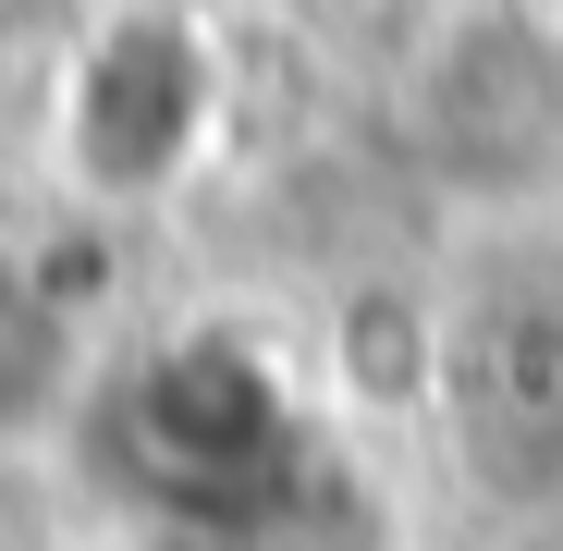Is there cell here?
I'll return each instance as SVG.
<instances>
[{"label": "cell", "mask_w": 563, "mask_h": 551, "mask_svg": "<svg viewBox=\"0 0 563 551\" xmlns=\"http://www.w3.org/2000/svg\"><path fill=\"white\" fill-rule=\"evenodd\" d=\"M86 393V331L37 269L0 257V441H37L62 405Z\"/></svg>", "instance_id": "obj_2"}, {"label": "cell", "mask_w": 563, "mask_h": 551, "mask_svg": "<svg viewBox=\"0 0 563 551\" xmlns=\"http://www.w3.org/2000/svg\"><path fill=\"white\" fill-rule=\"evenodd\" d=\"M159 37L172 25H111L99 62H86V86H74V172L99 184V197H147V184H172L184 147H197V111L209 99H172V111L147 99Z\"/></svg>", "instance_id": "obj_1"}]
</instances>
